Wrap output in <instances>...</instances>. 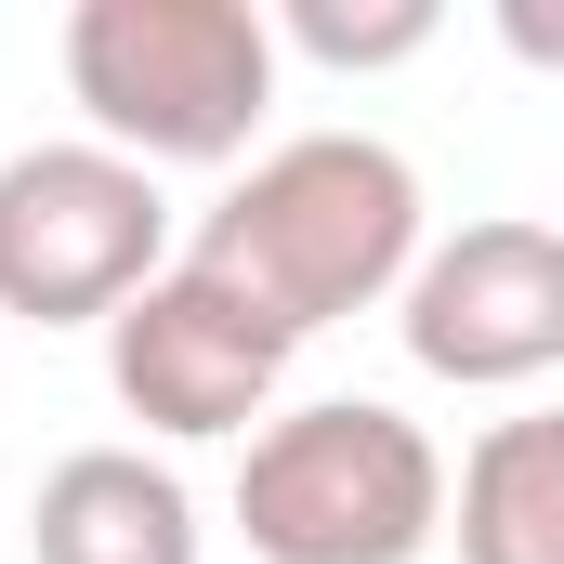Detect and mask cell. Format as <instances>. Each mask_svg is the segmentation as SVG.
<instances>
[{
    "instance_id": "7a4b0ae2",
    "label": "cell",
    "mask_w": 564,
    "mask_h": 564,
    "mask_svg": "<svg viewBox=\"0 0 564 564\" xmlns=\"http://www.w3.org/2000/svg\"><path fill=\"white\" fill-rule=\"evenodd\" d=\"M53 53L93 144L144 171H224L276 119V13L250 0H79Z\"/></svg>"
},
{
    "instance_id": "52a82bcc",
    "label": "cell",
    "mask_w": 564,
    "mask_h": 564,
    "mask_svg": "<svg viewBox=\"0 0 564 564\" xmlns=\"http://www.w3.org/2000/svg\"><path fill=\"white\" fill-rule=\"evenodd\" d=\"M26 552L40 564H197L210 525H197V499H184L171 459H144V446H66L40 473V499H26Z\"/></svg>"
},
{
    "instance_id": "30bf717a",
    "label": "cell",
    "mask_w": 564,
    "mask_h": 564,
    "mask_svg": "<svg viewBox=\"0 0 564 564\" xmlns=\"http://www.w3.org/2000/svg\"><path fill=\"white\" fill-rule=\"evenodd\" d=\"M499 40H512L525 66H552V79H564V0H499Z\"/></svg>"
},
{
    "instance_id": "5b68a950",
    "label": "cell",
    "mask_w": 564,
    "mask_h": 564,
    "mask_svg": "<svg viewBox=\"0 0 564 564\" xmlns=\"http://www.w3.org/2000/svg\"><path fill=\"white\" fill-rule=\"evenodd\" d=\"M289 355H302V341H289L276 315H263L250 289H224L210 263H184V250H171L158 289H132V302L106 315V381H119V408H132L144 433H171V446L263 433Z\"/></svg>"
},
{
    "instance_id": "3957f363",
    "label": "cell",
    "mask_w": 564,
    "mask_h": 564,
    "mask_svg": "<svg viewBox=\"0 0 564 564\" xmlns=\"http://www.w3.org/2000/svg\"><path fill=\"white\" fill-rule=\"evenodd\" d=\"M237 539L263 564H421L446 539V459L381 394L276 408L237 459Z\"/></svg>"
},
{
    "instance_id": "8992f818",
    "label": "cell",
    "mask_w": 564,
    "mask_h": 564,
    "mask_svg": "<svg viewBox=\"0 0 564 564\" xmlns=\"http://www.w3.org/2000/svg\"><path fill=\"white\" fill-rule=\"evenodd\" d=\"M408 355L459 394H512L564 368V224H525V210H486L459 237H433L408 302H394Z\"/></svg>"
},
{
    "instance_id": "277c9868",
    "label": "cell",
    "mask_w": 564,
    "mask_h": 564,
    "mask_svg": "<svg viewBox=\"0 0 564 564\" xmlns=\"http://www.w3.org/2000/svg\"><path fill=\"white\" fill-rule=\"evenodd\" d=\"M171 276V197L119 144H13L0 158V315L13 328H106Z\"/></svg>"
},
{
    "instance_id": "9c48e42d",
    "label": "cell",
    "mask_w": 564,
    "mask_h": 564,
    "mask_svg": "<svg viewBox=\"0 0 564 564\" xmlns=\"http://www.w3.org/2000/svg\"><path fill=\"white\" fill-rule=\"evenodd\" d=\"M446 40V13L433 0H289L276 13V53H315V66H341V79H368V66H408Z\"/></svg>"
},
{
    "instance_id": "ba28073f",
    "label": "cell",
    "mask_w": 564,
    "mask_h": 564,
    "mask_svg": "<svg viewBox=\"0 0 564 564\" xmlns=\"http://www.w3.org/2000/svg\"><path fill=\"white\" fill-rule=\"evenodd\" d=\"M459 564H564V408L473 433V459H459Z\"/></svg>"
},
{
    "instance_id": "6da1fadb",
    "label": "cell",
    "mask_w": 564,
    "mask_h": 564,
    "mask_svg": "<svg viewBox=\"0 0 564 564\" xmlns=\"http://www.w3.org/2000/svg\"><path fill=\"white\" fill-rule=\"evenodd\" d=\"M421 171L381 132H289L263 144L184 237V263H210L224 289H250L289 341L368 315V302H408L421 276Z\"/></svg>"
}]
</instances>
